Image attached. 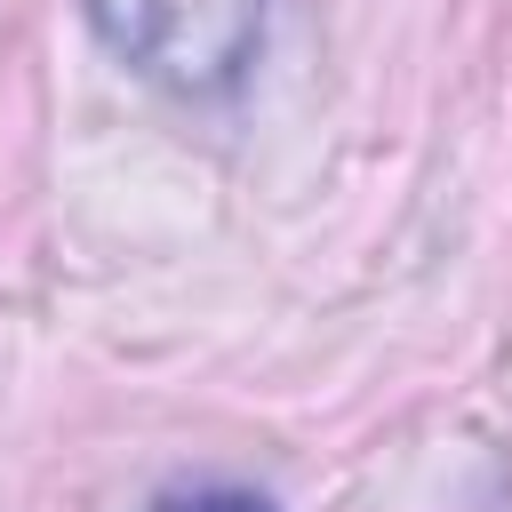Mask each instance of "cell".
Returning a JSON list of instances; mask_svg holds the SVG:
<instances>
[{"instance_id":"obj_1","label":"cell","mask_w":512,"mask_h":512,"mask_svg":"<svg viewBox=\"0 0 512 512\" xmlns=\"http://www.w3.org/2000/svg\"><path fill=\"white\" fill-rule=\"evenodd\" d=\"M96 32L176 96H224L264 32V0H88Z\"/></svg>"},{"instance_id":"obj_2","label":"cell","mask_w":512,"mask_h":512,"mask_svg":"<svg viewBox=\"0 0 512 512\" xmlns=\"http://www.w3.org/2000/svg\"><path fill=\"white\" fill-rule=\"evenodd\" d=\"M152 512H280V504L256 496V488H232V480H200V488H168V496H152Z\"/></svg>"}]
</instances>
